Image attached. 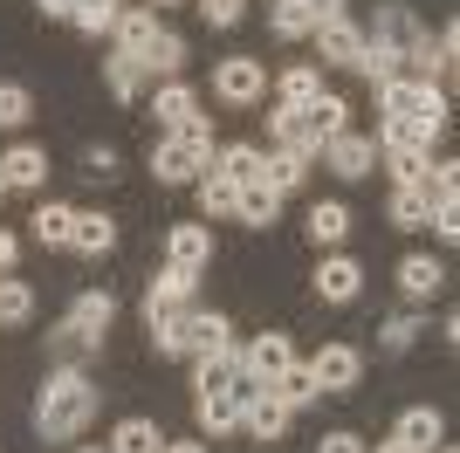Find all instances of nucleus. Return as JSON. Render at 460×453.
Masks as SVG:
<instances>
[{
    "label": "nucleus",
    "mask_w": 460,
    "mask_h": 453,
    "mask_svg": "<svg viewBox=\"0 0 460 453\" xmlns=\"http://www.w3.org/2000/svg\"><path fill=\"white\" fill-rule=\"evenodd\" d=\"M69 220H76V207H56V200H41L28 226H35V241H41V247H69Z\"/></svg>",
    "instance_id": "2f4dec72"
},
{
    "label": "nucleus",
    "mask_w": 460,
    "mask_h": 453,
    "mask_svg": "<svg viewBox=\"0 0 460 453\" xmlns=\"http://www.w3.org/2000/svg\"><path fill=\"white\" fill-rule=\"evenodd\" d=\"M49 351H56L62 364H83V358H96V343L83 337V330H69V323H56V330H49Z\"/></svg>",
    "instance_id": "a19ab883"
},
{
    "label": "nucleus",
    "mask_w": 460,
    "mask_h": 453,
    "mask_svg": "<svg viewBox=\"0 0 460 453\" xmlns=\"http://www.w3.org/2000/svg\"><path fill=\"white\" fill-rule=\"evenodd\" d=\"M358 76H371V83H399V76H405V49H392V41H371V35H365Z\"/></svg>",
    "instance_id": "bb28decb"
},
{
    "label": "nucleus",
    "mask_w": 460,
    "mask_h": 453,
    "mask_svg": "<svg viewBox=\"0 0 460 453\" xmlns=\"http://www.w3.org/2000/svg\"><path fill=\"white\" fill-rule=\"evenodd\" d=\"M269 28H275L282 41H303V35H316V28H309V7H282V0L269 7Z\"/></svg>",
    "instance_id": "79ce46f5"
},
{
    "label": "nucleus",
    "mask_w": 460,
    "mask_h": 453,
    "mask_svg": "<svg viewBox=\"0 0 460 453\" xmlns=\"http://www.w3.org/2000/svg\"><path fill=\"white\" fill-rule=\"evenodd\" d=\"M213 96L220 103H234V111H248V103H261L269 96V69L254 56H227L220 69H213Z\"/></svg>",
    "instance_id": "7ed1b4c3"
},
{
    "label": "nucleus",
    "mask_w": 460,
    "mask_h": 453,
    "mask_svg": "<svg viewBox=\"0 0 460 453\" xmlns=\"http://www.w3.org/2000/svg\"><path fill=\"white\" fill-rule=\"evenodd\" d=\"M303 371L316 378V392H350V385L365 378V358H358L350 343H323V351H316V358H309Z\"/></svg>",
    "instance_id": "39448f33"
},
{
    "label": "nucleus",
    "mask_w": 460,
    "mask_h": 453,
    "mask_svg": "<svg viewBox=\"0 0 460 453\" xmlns=\"http://www.w3.org/2000/svg\"><path fill=\"white\" fill-rule=\"evenodd\" d=\"M378 111H385V117H420V124L447 131V90H440V83H420V76L378 83Z\"/></svg>",
    "instance_id": "f03ea898"
},
{
    "label": "nucleus",
    "mask_w": 460,
    "mask_h": 453,
    "mask_svg": "<svg viewBox=\"0 0 460 453\" xmlns=\"http://www.w3.org/2000/svg\"><path fill=\"white\" fill-rule=\"evenodd\" d=\"M385 158H392V179H399V186H420L426 165H433V151H385Z\"/></svg>",
    "instance_id": "a18cd8bd"
},
{
    "label": "nucleus",
    "mask_w": 460,
    "mask_h": 453,
    "mask_svg": "<svg viewBox=\"0 0 460 453\" xmlns=\"http://www.w3.org/2000/svg\"><path fill=\"white\" fill-rule=\"evenodd\" d=\"M288 364H296V351H288V337H254L248 351H241V378H254V385H275V378L288 371Z\"/></svg>",
    "instance_id": "1a4fd4ad"
},
{
    "label": "nucleus",
    "mask_w": 460,
    "mask_h": 453,
    "mask_svg": "<svg viewBox=\"0 0 460 453\" xmlns=\"http://www.w3.org/2000/svg\"><path fill=\"white\" fill-rule=\"evenodd\" d=\"M269 131H275V151H296V158H316V151H323L303 111H275V117H269Z\"/></svg>",
    "instance_id": "aec40b11"
},
{
    "label": "nucleus",
    "mask_w": 460,
    "mask_h": 453,
    "mask_svg": "<svg viewBox=\"0 0 460 453\" xmlns=\"http://www.w3.org/2000/svg\"><path fill=\"white\" fill-rule=\"evenodd\" d=\"M35 117V96L21 90V83H0V131H21Z\"/></svg>",
    "instance_id": "ea45409f"
},
{
    "label": "nucleus",
    "mask_w": 460,
    "mask_h": 453,
    "mask_svg": "<svg viewBox=\"0 0 460 453\" xmlns=\"http://www.w3.org/2000/svg\"><path fill=\"white\" fill-rule=\"evenodd\" d=\"M111 35H117V56L145 62V49H152V35H158V14H145V7H124Z\"/></svg>",
    "instance_id": "dca6fc26"
},
{
    "label": "nucleus",
    "mask_w": 460,
    "mask_h": 453,
    "mask_svg": "<svg viewBox=\"0 0 460 453\" xmlns=\"http://www.w3.org/2000/svg\"><path fill=\"white\" fill-rule=\"evenodd\" d=\"M316 41H323V62H330V69H358V56H365V28H350V21L316 28Z\"/></svg>",
    "instance_id": "2eb2a0df"
},
{
    "label": "nucleus",
    "mask_w": 460,
    "mask_h": 453,
    "mask_svg": "<svg viewBox=\"0 0 460 453\" xmlns=\"http://www.w3.org/2000/svg\"><path fill=\"white\" fill-rule=\"evenodd\" d=\"M158 453H207V440H165Z\"/></svg>",
    "instance_id": "864d4df0"
},
{
    "label": "nucleus",
    "mask_w": 460,
    "mask_h": 453,
    "mask_svg": "<svg viewBox=\"0 0 460 453\" xmlns=\"http://www.w3.org/2000/svg\"><path fill=\"white\" fill-rule=\"evenodd\" d=\"M316 453H371V447L358 433H323V440H316Z\"/></svg>",
    "instance_id": "8fccbe9b"
},
{
    "label": "nucleus",
    "mask_w": 460,
    "mask_h": 453,
    "mask_svg": "<svg viewBox=\"0 0 460 453\" xmlns=\"http://www.w3.org/2000/svg\"><path fill=\"white\" fill-rule=\"evenodd\" d=\"M76 453H111V447H76Z\"/></svg>",
    "instance_id": "6e6d98bb"
},
{
    "label": "nucleus",
    "mask_w": 460,
    "mask_h": 453,
    "mask_svg": "<svg viewBox=\"0 0 460 453\" xmlns=\"http://www.w3.org/2000/svg\"><path fill=\"white\" fill-rule=\"evenodd\" d=\"M316 296H323V302H358V296H365V268L330 247L323 268H316Z\"/></svg>",
    "instance_id": "9d476101"
},
{
    "label": "nucleus",
    "mask_w": 460,
    "mask_h": 453,
    "mask_svg": "<svg viewBox=\"0 0 460 453\" xmlns=\"http://www.w3.org/2000/svg\"><path fill=\"white\" fill-rule=\"evenodd\" d=\"M412 337H420V316H412V309L385 316V330H378V343H385V351H412Z\"/></svg>",
    "instance_id": "37998d69"
},
{
    "label": "nucleus",
    "mask_w": 460,
    "mask_h": 453,
    "mask_svg": "<svg viewBox=\"0 0 460 453\" xmlns=\"http://www.w3.org/2000/svg\"><path fill=\"white\" fill-rule=\"evenodd\" d=\"M392 440L412 447V453H433V447H440V413H433V405H412V413L399 419V433H392Z\"/></svg>",
    "instance_id": "393cba45"
},
{
    "label": "nucleus",
    "mask_w": 460,
    "mask_h": 453,
    "mask_svg": "<svg viewBox=\"0 0 460 453\" xmlns=\"http://www.w3.org/2000/svg\"><path fill=\"white\" fill-rule=\"evenodd\" d=\"M207 254H213V234H207V226H172V234H165V262H172V268H192V275H199Z\"/></svg>",
    "instance_id": "f3484780"
},
{
    "label": "nucleus",
    "mask_w": 460,
    "mask_h": 453,
    "mask_svg": "<svg viewBox=\"0 0 460 453\" xmlns=\"http://www.w3.org/2000/svg\"><path fill=\"white\" fill-rule=\"evenodd\" d=\"M158 447H165V440H158L152 419H124V426L111 433V453H158Z\"/></svg>",
    "instance_id": "e433bc0d"
},
{
    "label": "nucleus",
    "mask_w": 460,
    "mask_h": 453,
    "mask_svg": "<svg viewBox=\"0 0 460 453\" xmlns=\"http://www.w3.org/2000/svg\"><path fill=\"white\" fill-rule=\"evenodd\" d=\"M103 83H111V96H117V103H137L152 76H145V62H131V56H111V62H103Z\"/></svg>",
    "instance_id": "c756f323"
},
{
    "label": "nucleus",
    "mask_w": 460,
    "mask_h": 453,
    "mask_svg": "<svg viewBox=\"0 0 460 453\" xmlns=\"http://www.w3.org/2000/svg\"><path fill=\"white\" fill-rule=\"evenodd\" d=\"M309 158H296V151H275V158H261V186H275V192H296L309 179Z\"/></svg>",
    "instance_id": "f704fd0d"
},
{
    "label": "nucleus",
    "mask_w": 460,
    "mask_h": 453,
    "mask_svg": "<svg viewBox=\"0 0 460 453\" xmlns=\"http://www.w3.org/2000/svg\"><path fill=\"white\" fill-rule=\"evenodd\" d=\"M83 179H117V151L111 145H90V151H83Z\"/></svg>",
    "instance_id": "de8ad7c7"
},
{
    "label": "nucleus",
    "mask_w": 460,
    "mask_h": 453,
    "mask_svg": "<svg viewBox=\"0 0 460 453\" xmlns=\"http://www.w3.org/2000/svg\"><path fill=\"white\" fill-rule=\"evenodd\" d=\"M420 35H426V28L412 21V7H378V35H371V41H392V49H412Z\"/></svg>",
    "instance_id": "473e14b6"
},
{
    "label": "nucleus",
    "mask_w": 460,
    "mask_h": 453,
    "mask_svg": "<svg viewBox=\"0 0 460 453\" xmlns=\"http://www.w3.org/2000/svg\"><path fill=\"white\" fill-rule=\"evenodd\" d=\"M282 7H303V0H282Z\"/></svg>",
    "instance_id": "bf43d9fd"
},
{
    "label": "nucleus",
    "mask_w": 460,
    "mask_h": 453,
    "mask_svg": "<svg viewBox=\"0 0 460 453\" xmlns=\"http://www.w3.org/2000/svg\"><path fill=\"white\" fill-rule=\"evenodd\" d=\"M241 426H248V433L261 440V447H269V440H282V426H288V405L275 398V385H254V392L241 398Z\"/></svg>",
    "instance_id": "6e6552de"
},
{
    "label": "nucleus",
    "mask_w": 460,
    "mask_h": 453,
    "mask_svg": "<svg viewBox=\"0 0 460 453\" xmlns=\"http://www.w3.org/2000/svg\"><path fill=\"white\" fill-rule=\"evenodd\" d=\"M316 158H323L337 179H371V165H378V145H371V138H358V131H344V138H330Z\"/></svg>",
    "instance_id": "0eeeda50"
},
{
    "label": "nucleus",
    "mask_w": 460,
    "mask_h": 453,
    "mask_svg": "<svg viewBox=\"0 0 460 453\" xmlns=\"http://www.w3.org/2000/svg\"><path fill=\"white\" fill-rule=\"evenodd\" d=\"M234 179H220V172H199V213H207V220H227L234 213Z\"/></svg>",
    "instance_id": "c9c22d12"
},
{
    "label": "nucleus",
    "mask_w": 460,
    "mask_h": 453,
    "mask_svg": "<svg viewBox=\"0 0 460 453\" xmlns=\"http://www.w3.org/2000/svg\"><path fill=\"white\" fill-rule=\"evenodd\" d=\"M433 124H420V117H378V151H433Z\"/></svg>",
    "instance_id": "4468645a"
},
{
    "label": "nucleus",
    "mask_w": 460,
    "mask_h": 453,
    "mask_svg": "<svg viewBox=\"0 0 460 453\" xmlns=\"http://www.w3.org/2000/svg\"><path fill=\"white\" fill-rule=\"evenodd\" d=\"M90 419H96V385L83 378V364L49 371V385H41V398H35V433L41 440H76Z\"/></svg>",
    "instance_id": "f257e3e1"
},
{
    "label": "nucleus",
    "mask_w": 460,
    "mask_h": 453,
    "mask_svg": "<svg viewBox=\"0 0 460 453\" xmlns=\"http://www.w3.org/2000/svg\"><path fill=\"white\" fill-rule=\"evenodd\" d=\"M186 69V41L172 35V28H158L152 49H145V76H158V83H172V76Z\"/></svg>",
    "instance_id": "a878e982"
},
{
    "label": "nucleus",
    "mask_w": 460,
    "mask_h": 453,
    "mask_svg": "<svg viewBox=\"0 0 460 453\" xmlns=\"http://www.w3.org/2000/svg\"><path fill=\"white\" fill-rule=\"evenodd\" d=\"M103 7H124V0H103Z\"/></svg>",
    "instance_id": "13d9d810"
},
{
    "label": "nucleus",
    "mask_w": 460,
    "mask_h": 453,
    "mask_svg": "<svg viewBox=\"0 0 460 453\" xmlns=\"http://www.w3.org/2000/svg\"><path fill=\"white\" fill-rule=\"evenodd\" d=\"M371 453H412V447H399V440H385V447H371Z\"/></svg>",
    "instance_id": "5fc2aeb1"
},
{
    "label": "nucleus",
    "mask_w": 460,
    "mask_h": 453,
    "mask_svg": "<svg viewBox=\"0 0 460 453\" xmlns=\"http://www.w3.org/2000/svg\"><path fill=\"white\" fill-rule=\"evenodd\" d=\"M440 282H447V268L433 262V254H405V262H399L405 302H433V296H440Z\"/></svg>",
    "instance_id": "ddd939ff"
},
{
    "label": "nucleus",
    "mask_w": 460,
    "mask_h": 453,
    "mask_svg": "<svg viewBox=\"0 0 460 453\" xmlns=\"http://www.w3.org/2000/svg\"><path fill=\"white\" fill-rule=\"evenodd\" d=\"M14 254H21V241H14V234H7V226H0V275L14 268Z\"/></svg>",
    "instance_id": "603ef678"
},
{
    "label": "nucleus",
    "mask_w": 460,
    "mask_h": 453,
    "mask_svg": "<svg viewBox=\"0 0 460 453\" xmlns=\"http://www.w3.org/2000/svg\"><path fill=\"white\" fill-rule=\"evenodd\" d=\"M309 28H330V21H350V0H303Z\"/></svg>",
    "instance_id": "09e8293b"
},
{
    "label": "nucleus",
    "mask_w": 460,
    "mask_h": 453,
    "mask_svg": "<svg viewBox=\"0 0 460 453\" xmlns=\"http://www.w3.org/2000/svg\"><path fill=\"white\" fill-rule=\"evenodd\" d=\"M199 14H207V28H234L248 14V0H199Z\"/></svg>",
    "instance_id": "49530a36"
},
{
    "label": "nucleus",
    "mask_w": 460,
    "mask_h": 453,
    "mask_svg": "<svg viewBox=\"0 0 460 453\" xmlns=\"http://www.w3.org/2000/svg\"><path fill=\"white\" fill-rule=\"evenodd\" d=\"M152 117H158V124H165V131H179L186 117H199V96H192L186 83H179V76H172V83H158V96H152Z\"/></svg>",
    "instance_id": "4be33fe9"
},
{
    "label": "nucleus",
    "mask_w": 460,
    "mask_h": 453,
    "mask_svg": "<svg viewBox=\"0 0 460 453\" xmlns=\"http://www.w3.org/2000/svg\"><path fill=\"white\" fill-rule=\"evenodd\" d=\"M0 179H7V192H35L41 179H49V151L41 145H14L7 158H0Z\"/></svg>",
    "instance_id": "f8f14e48"
},
{
    "label": "nucleus",
    "mask_w": 460,
    "mask_h": 453,
    "mask_svg": "<svg viewBox=\"0 0 460 453\" xmlns=\"http://www.w3.org/2000/svg\"><path fill=\"white\" fill-rule=\"evenodd\" d=\"M69 247H76V254H111L117 247V220L111 213H76V220H69Z\"/></svg>",
    "instance_id": "6ab92c4d"
},
{
    "label": "nucleus",
    "mask_w": 460,
    "mask_h": 453,
    "mask_svg": "<svg viewBox=\"0 0 460 453\" xmlns=\"http://www.w3.org/2000/svg\"><path fill=\"white\" fill-rule=\"evenodd\" d=\"M35 7H41L49 21H69V14H76V0H35Z\"/></svg>",
    "instance_id": "3c124183"
},
{
    "label": "nucleus",
    "mask_w": 460,
    "mask_h": 453,
    "mask_svg": "<svg viewBox=\"0 0 460 453\" xmlns=\"http://www.w3.org/2000/svg\"><path fill=\"white\" fill-rule=\"evenodd\" d=\"M0 200H7V179H0Z\"/></svg>",
    "instance_id": "4d7b16f0"
},
{
    "label": "nucleus",
    "mask_w": 460,
    "mask_h": 453,
    "mask_svg": "<svg viewBox=\"0 0 460 453\" xmlns=\"http://www.w3.org/2000/svg\"><path fill=\"white\" fill-rule=\"evenodd\" d=\"M385 213H392V226H405V234H412V226H426V213H433V207H426L420 186H392V207H385Z\"/></svg>",
    "instance_id": "4c0bfd02"
},
{
    "label": "nucleus",
    "mask_w": 460,
    "mask_h": 453,
    "mask_svg": "<svg viewBox=\"0 0 460 453\" xmlns=\"http://www.w3.org/2000/svg\"><path fill=\"white\" fill-rule=\"evenodd\" d=\"M234 378H241V351H220V358H199L192 392H234Z\"/></svg>",
    "instance_id": "7c9ffc66"
},
{
    "label": "nucleus",
    "mask_w": 460,
    "mask_h": 453,
    "mask_svg": "<svg viewBox=\"0 0 460 453\" xmlns=\"http://www.w3.org/2000/svg\"><path fill=\"white\" fill-rule=\"evenodd\" d=\"M275 96H282V111H309V103L323 96V76L309 69V62H296V69H288L282 83H275Z\"/></svg>",
    "instance_id": "cd10ccee"
},
{
    "label": "nucleus",
    "mask_w": 460,
    "mask_h": 453,
    "mask_svg": "<svg viewBox=\"0 0 460 453\" xmlns=\"http://www.w3.org/2000/svg\"><path fill=\"white\" fill-rule=\"evenodd\" d=\"M192 289H199V275H192V268H172V262H165L152 282H145V323H152V316H172V309H186Z\"/></svg>",
    "instance_id": "423d86ee"
},
{
    "label": "nucleus",
    "mask_w": 460,
    "mask_h": 453,
    "mask_svg": "<svg viewBox=\"0 0 460 453\" xmlns=\"http://www.w3.org/2000/svg\"><path fill=\"white\" fill-rule=\"evenodd\" d=\"M344 234H350V207L344 200H316V207H309V241L323 247H344Z\"/></svg>",
    "instance_id": "a211bd4d"
},
{
    "label": "nucleus",
    "mask_w": 460,
    "mask_h": 453,
    "mask_svg": "<svg viewBox=\"0 0 460 453\" xmlns=\"http://www.w3.org/2000/svg\"><path fill=\"white\" fill-rule=\"evenodd\" d=\"M275 398H282L288 413H296V405H309V398H323V392H316V378H309L303 364H288V371L275 378Z\"/></svg>",
    "instance_id": "58836bf2"
},
{
    "label": "nucleus",
    "mask_w": 460,
    "mask_h": 453,
    "mask_svg": "<svg viewBox=\"0 0 460 453\" xmlns=\"http://www.w3.org/2000/svg\"><path fill=\"white\" fill-rule=\"evenodd\" d=\"M28 316H35V289L14 282V275H0V323H7V330H21Z\"/></svg>",
    "instance_id": "72a5a7b5"
},
{
    "label": "nucleus",
    "mask_w": 460,
    "mask_h": 453,
    "mask_svg": "<svg viewBox=\"0 0 460 453\" xmlns=\"http://www.w3.org/2000/svg\"><path fill=\"white\" fill-rule=\"evenodd\" d=\"M234 426H241V398L234 392H199V433H234Z\"/></svg>",
    "instance_id": "c85d7f7f"
},
{
    "label": "nucleus",
    "mask_w": 460,
    "mask_h": 453,
    "mask_svg": "<svg viewBox=\"0 0 460 453\" xmlns=\"http://www.w3.org/2000/svg\"><path fill=\"white\" fill-rule=\"evenodd\" d=\"M111 316H117V302H111V289H83L76 296V309H69V330H83V337L96 343V351H103V330H111Z\"/></svg>",
    "instance_id": "9b49d317"
},
{
    "label": "nucleus",
    "mask_w": 460,
    "mask_h": 453,
    "mask_svg": "<svg viewBox=\"0 0 460 453\" xmlns=\"http://www.w3.org/2000/svg\"><path fill=\"white\" fill-rule=\"evenodd\" d=\"M207 172H220V179H234V186H254V179H261V151L254 145H220L207 158Z\"/></svg>",
    "instance_id": "412c9836"
},
{
    "label": "nucleus",
    "mask_w": 460,
    "mask_h": 453,
    "mask_svg": "<svg viewBox=\"0 0 460 453\" xmlns=\"http://www.w3.org/2000/svg\"><path fill=\"white\" fill-rule=\"evenodd\" d=\"M152 172H158V186H192V179L207 172V151L186 145L179 131H165V138L152 145Z\"/></svg>",
    "instance_id": "20e7f679"
},
{
    "label": "nucleus",
    "mask_w": 460,
    "mask_h": 453,
    "mask_svg": "<svg viewBox=\"0 0 460 453\" xmlns=\"http://www.w3.org/2000/svg\"><path fill=\"white\" fill-rule=\"evenodd\" d=\"M117 14H124V7H103V0H76V14H69V21H76L83 35H103V28H117Z\"/></svg>",
    "instance_id": "c03bdc74"
},
{
    "label": "nucleus",
    "mask_w": 460,
    "mask_h": 453,
    "mask_svg": "<svg viewBox=\"0 0 460 453\" xmlns=\"http://www.w3.org/2000/svg\"><path fill=\"white\" fill-rule=\"evenodd\" d=\"M152 7H172V0H152Z\"/></svg>",
    "instance_id": "052dcab7"
},
{
    "label": "nucleus",
    "mask_w": 460,
    "mask_h": 453,
    "mask_svg": "<svg viewBox=\"0 0 460 453\" xmlns=\"http://www.w3.org/2000/svg\"><path fill=\"white\" fill-rule=\"evenodd\" d=\"M303 117H309V131H316V145H330V138H344V131H350V103H344V96H330V90L316 96Z\"/></svg>",
    "instance_id": "b1692460"
},
{
    "label": "nucleus",
    "mask_w": 460,
    "mask_h": 453,
    "mask_svg": "<svg viewBox=\"0 0 460 453\" xmlns=\"http://www.w3.org/2000/svg\"><path fill=\"white\" fill-rule=\"evenodd\" d=\"M275 213H282V192L261 186V179L234 192V220H248V226H275Z\"/></svg>",
    "instance_id": "5701e85b"
}]
</instances>
